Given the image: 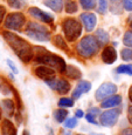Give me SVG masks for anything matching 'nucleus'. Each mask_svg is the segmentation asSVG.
<instances>
[{"instance_id": "obj_18", "label": "nucleus", "mask_w": 132, "mask_h": 135, "mask_svg": "<svg viewBox=\"0 0 132 135\" xmlns=\"http://www.w3.org/2000/svg\"><path fill=\"white\" fill-rule=\"evenodd\" d=\"M1 106H2V109L5 110V113H6L8 116H12L13 114H14L15 106H14V102H13L12 100H4L1 102Z\"/></svg>"}, {"instance_id": "obj_12", "label": "nucleus", "mask_w": 132, "mask_h": 135, "mask_svg": "<svg viewBox=\"0 0 132 135\" xmlns=\"http://www.w3.org/2000/svg\"><path fill=\"white\" fill-rule=\"evenodd\" d=\"M80 18H81L82 22H83L85 30H87L88 32H91V31L95 28L96 22H97L96 15L95 14H92V13H83V14H81Z\"/></svg>"}, {"instance_id": "obj_37", "label": "nucleus", "mask_w": 132, "mask_h": 135, "mask_svg": "<svg viewBox=\"0 0 132 135\" xmlns=\"http://www.w3.org/2000/svg\"><path fill=\"white\" fill-rule=\"evenodd\" d=\"M128 116H129V122L132 124V106L129 107V112H128Z\"/></svg>"}, {"instance_id": "obj_28", "label": "nucleus", "mask_w": 132, "mask_h": 135, "mask_svg": "<svg viewBox=\"0 0 132 135\" xmlns=\"http://www.w3.org/2000/svg\"><path fill=\"white\" fill-rule=\"evenodd\" d=\"M108 9V1L107 0H98V7H97V12L101 14H104Z\"/></svg>"}, {"instance_id": "obj_29", "label": "nucleus", "mask_w": 132, "mask_h": 135, "mask_svg": "<svg viewBox=\"0 0 132 135\" xmlns=\"http://www.w3.org/2000/svg\"><path fill=\"white\" fill-rule=\"evenodd\" d=\"M123 44L128 47L132 48V31H129V32L125 33V35L123 38Z\"/></svg>"}, {"instance_id": "obj_48", "label": "nucleus", "mask_w": 132, "mask_h": 135, "mask_svg": "<svg viewBox=\"0 0 132 135\" xmlns=\"http://www.w3.org/2000/svg\"><path fill=\"white\" fill-rule=\"evenodd\" d=\"M77 135H82V134H77Z\"/></svg>"}, {"instance_id": "obj_22", "label": "nucleus", "mask_w": 132, "mask_h": 135, "mask_svg": "<svg viewBox=\"0 0 132 135\" xmlns=\"http://www.w3.org/2000/svg\"><path fill=\"white\" fill-rule=\"evenodd\" d=\"M64 7H66V12L69 13V14H72V13L77 11V5L72 0H66L64 1Z\"/></svg>"}, {"instance_id": "obj_34", "label": "nucleus", "mask_w": 132, "mask_h": 135, "mask_svg": "<svg viewBox=\"0 0 132 135\" xmlns=\"http://www.w3.org/2000/svg\"><path fill=\"white\" fill-rule=\"evenodd\" d=\"M85 119H87L88 122L90 123H94V124H97V121L95 120V115H92L91 113H88L87 115H85Z\"/></svg>"}, {"instance_id": "obj_21", "label": "nucleus", "mask_w": 132, "mask_h": 135, "mask_svg": "<svg viewBox=\"0 0 132 135\" xmlns=\"http://www.w3.org/2000/svg\"><path fill=\"white\" fill-rule=\"evenodd\" d=\"M67 116H68V110H66V109H57L54 112V118H55V120L59 123L64 122Z\"/></svg>"}, {"instance_id": "obj_19", "label": "nucleus", "mask_w": 132, "mask_h": 135, "mask_svg": "<svg viewBox=\"0 0 132 135\" xmlns=\"http://www.w3.org/2000/svg\"><path fill=\"white\" fill-rule=\"evenodd\" d=\"M95 37H96L97 41L99 42V45H105V44L109 42V34L104 30H97Z\"/></svg>"}, {"instance_id": "obj_7", "label": "nucleus", "mask_w": 132, "mask_h": 135, "mask_svg": "<svg viewBox=\"0 0 132 135\" xmlns=\"http://www.w3.org/2000/svg\"><path fill=\"white\" fill-rule=\"evenodd\" d=\"M119 115H120V109H118V108H112L111 110H105L99 115L101 123L105 127H112L117 123Z\"/></svg>"}, {"instance_id": "obj_9", "label": "nucleus", "mask_w": 132, "mask_h": 135, "mask_svg": "<svg viewBox=\"0 0 132 135\" xmlns=\"http://www.w3.org/2000/svg\"><path fill=\"white\" fill-rule=\"evenodd\" d=\"M116 92H117V86L115 84H112V82H105V84L101 85L99 88L97 89L95 98H96L97 101H103L104 99L113 95Z\"/></svg>"}, {"instance_id": "obj_2", "label": "nucleus", "mask_w": 132, "mask_h": 135, "mask_svg": "<svg viewBox=\"0 0 132 135\" xmlns=\"http://www.w3.org/2000/svg\"><path fill=\"white\" fill-rule=\"evenodd\" d=\"M98 49H99V42L97 41L96 37H92V35L84 37L76 47L77 53L83 58H91L97 53Z\"/></svg>"}, {"instance_id": "obj_38", "label": "nucleus", "mask_w": 132, "mask_h": 135, "mask_svg": "<svg viewBox=\"0 0 132 135\" xmlns=\"http://www.w3.org/2000/svg\"><path fill=\"white\" fill-rule=\"evenodd\" d=\"M83 116H84V113L81 109H77L76 110V118H83Z\"/></svg>"}, {"instance_id": "obj_15", "label": "nucleus", "mask_w": 132, "mask_h": 135, "mask_svg": "<svg viewBox=\"0 0 132 135\" xmlns=\"http://www.w3.org/2000/svg\"><path fill=\"white\" fill-rule=\"evenodd\" d=\"M122 103V97L120 95H111L102 101L101 106L102 108H115L118 107Z\"/></svg>"}, {"instance_id": "obj_40", "label": "nucleus", "mask_w": 132, "mask_h": 135, "mask_svg": "<svg viewBox=\"0 0 132 135\" xmlns=\"http://www.w3.org/2000/svg\"><path fill=\"white\" fill-rule=\"evenodd\" d=\"M129 99H130V102L132 103V86L130 87V89H129Z\"/></svg>"}, {"instance_id": "obj_33", "label": "nucleus", "mask_w": 132, "mask_h": 135, "mask_svg": "<svg viewBox=\"0 0 132 135\" xmlns=\"http://www.w3.org/2000/svg\"><path fill=\"white\" fill-rule=\"evenodd\" d=\"M123 1V7L126 11H132V0H122Z\"/></svg>"}, {"instance_id": "obj_11", "label": "nucleus", "mask_w": 132, "mask_h": 135, "mask_svg": "<svg viewBox=\"0 0 132 135\" xmlns=\"http://www.w3.org/2000/svg\"><path fill=\"white\" fill-rule=\"evenodd\" d=\"M35 75L39 76L40 79L43 80H49V79H53L55 78V71H54L51 67L48 66H40V67H36L35 68Z\"/></svg>"}, {"instance_id": "obj_45", "label": "nucleus", "mask_w": 132, "mask_h": 135, "mask_svg": "<svg viewBox=\"0 0 132 135\" xmlns=\"http://www.w3.org/2000/svg\"><path fill=\"white\" fill-rule=\"evenodd\" d=\"M0 119H1V108H0Z\"/></svg>"}, {"instance_id": "obj_27", "label": "nucleus", "mask_w": 132, "mask_h": 135, "mask_svg": "<svg viewBox=\"0 0 132 135\" xmlns=\"http://www.w3.org/2000/svg\"><path fill=\"white\" fill-rule=\"evenodd\" d=\"M122 59H123L124 61H131L132 60V48H124L122 49Z\"/></svg>"}, {"instance_id": "obj_14", "label": "nucleus", "mask_w": 132, "mask_h": 135, "mask_svg": "<svg viewBox=\"0 0 132 135\" xmlns=\"http://www.w3.org/2000/svg\"><path fill=\"white\" fill-rule=\"evenodd\" d=\"M91 89V84L89 81H80L77 84V86L75 87L74 92H72V98L74 99H78L82 94L88 93Z\"/></svg>"}, {"instance_id": "obj_6", "label": "nucleus", "mask_w": 132, "mask_h": 135, "mask_svg": "<svg viewBox=\"0 0 132 135\" xmlns=\"http://www.w3.org/2000/svg\"><path fill=\"white\" fill-rule=\"evenodd\" d=\"M26 22V18L22 13H12L5 20V27L8 30L19 31Z\"/></svg>"}, {"instance_id": "obj_39", "label": "nucleus", "mask_w": 132, "mask_h": 135, "mask_svg": "<svg viewBox=\"0 0 132 135\" xmlns=\"http://www.w3.org/2000/svg\"><path fill=\"white\" fill-rule=\"evenodd\" d=\"M91 112H90V113L92 114V115H96V114H98L99 113V110H98V108H91V109H90Z\"/></svg>"}, {"instance_id": "obj_23", "label": "nucleus", "mask_w": 132, "mask_h": 135, "mask_svg": "<svg viewBox=\"0 0 132 135\" xmlns=\"http://www.w3.org/2000/svg\"><path fill=\"white\" fill-rule=\"evenodd\" d=\"M116 72L118 74H128L132 75V65H120L116 68Z\"/></svg>"}, {"instance_id": "obj_16", "label": "nucleus", "mask_w": 132, "mask_h": 135, "mask_svg": "<svg viewBox=\"0 0 132 135\" xmlns=\"http://www.w3.org/2000/svg\"><path fill=\"white\" fill-rule=\"evenodd\" d=\"M1 135H17V128L9 120H4L1 123Z\"/></svg>"}, {"instance_id": "obj_25", "label": "nucleus", "mask_w": 132, "mask_h": 135, "mask_svg": "<svg viewBox=\"0 0 132 135\" xmlns=\"http://www.w3.org/2000/svg\"><path fill=\"white\" fill-rule=\"evenodd\" d=\"M54 44H55V46L60 47L61 49H63V51H68V46H67L66 41L63 40V38H62L61 35H56V37L54 38Z\"/></svg>"}, {"instance_id": "obj_31", "label": "nucleus", "mask_w": 132, "mask_h": 135, "mask_svg": "<svg viewBox=\"0 0 132 135\" xmlns=\"http://www.w3.org/2000/svg\"><path fill=\"white\" fill-rule=\"evenodd\" d=\"M77 126V119L76 118H70V119H67L64 121V127L66 128H75Z\"/></svg>"}, {"instance_id": "obj_13", "label": "nucleus", "mask_w": 132, "mask_h": 135, "mask_svg": "<svg viewBox=\"0 0 132 135\" xmlns=\"http://www.w3.org/2000/svg\"><path fill=\"white\" fill-rule=\"evenodd\" d=\"M117 59V52L112 46H108L103 49L102 52V60L108 65H111L116 61Z\"/></svg>"}, {"instance_id": "obj_44", "label": "nucleus", "mask_w": 132, "mask_h": 135, "mask_svg": "<svg viewBox=\"0 0 132 135\" xmlns=\"http://www.w3.org/2000/svg\"><path fill=\"white\" fill-rule=\"evenodd\" d=\"M130 27L132 28V18H131V19H130Z\"/></svg>"}, {"instance_id": "obj_10", "label": "nucleus", "mask_w": 132, "mask_h": 135, "mask_svg": "<svg viewBox=\"0 0 132 135\" xmlns=\"http://www.w3.org/2000/svg\"><path fill=\"white\" fill-rule=\"evenodd\" d=\"M28 12H29V14L32 15V17L36 18L38 20H40V21H42V22L51 24V22L54 21V18L51 17L50 14H48V13L41 11V9L38 8V7H30V8L28 9Z\"/></svg>"}, {"instance_id": "obj_20", "label": "nucleus", "mask_w": 132, "mask_h": 135, "mask_svg": "<svg viewBox=\"0 0 132 135\" xmlns=\"http://www.w3.org/2000/svg\"><path fill=\"white\" fill-rule=\"evenodd\" d=\"M66 74H67V76L71 78V79H80L82 75L80 69H77L76 67H74V66H67Z\"/></svg>"}, {"instance_id": "obj_4", "label": "nucleus", "mask_w": 132, "mask_h": 135, "mask_svg": "<svg viewBox=\"0 0 132 135\" xmlns=\"http://www.w3.org/2000/svg\"><path fill=\"white\" fill-rule=\"evenodd\" d=\"M26 33L30 39L40 42H46L50 39V33L47 30V27L38 24V22H28Z\"/></svg>"}, {"instance_id": "obj_41", "label": "nucleus", "mask_w": 132, "mask_h": 135, "mask_svg": "<svg viewBox=\"0 0 132 135\" xmlns=\"http://www.w3.org/2000/svg\"><path fill=\"white\" fill-rule=\"evenodd\" d=\"M22 135H29V133H28L27 131H24V133H22Z\"/></svg>"}, {"instance_id": "obj_5", "label": "nucleus", "mask_w": 132, "mask_h": 135, "mask_svg": "<svg viewBox=\"0 0 132 135\" xmlns=\"http://www.w3.org/2000/svg\"><path fill=\"white\" fill-rule=\"evenodd\" d=\"M62 27H63L64 35H66L68 41H75L82 33L81 24L77 20L71 19V18L64 20L63 24H62Z\"/></svg>"}, {"instance_id": "obj_1", "label": "nucleus", "mask_w": 132, "mask_h": 135, "mask_svg": "<svg viewBox=\"0 0 132 135\" xmlns=\"http://www.w3.org/2000/svg\"><path fill=\"white\" fill-rule=\"evenodd\" d=\"M4 38L7 41V44L12 47L13 51L15 52V54L24 62H28L32 60L33 49L27 41H25L24 39L19 38L18 35L13 34L11 32H4Z\"/></svg>"}, {"instance_id": "obj_26", "label": "nucleus", "mask_w": 132, "mask_h": 135, "mask_svg": "<svg viewBox=\"0 0 132 135\" xmlns=\"http://www.w3.org/2000/svg\"><path fill=\"white\" fill-rule=\"evenodd\" d=\"M80 4L84 9H92L96 6V0H80Z\"/></svg>"}, {"instance_id": "obj_43", "label": "nucleus", "mask_w": 132, "mask_h": 135, "mask_svg": "<svg viewBox=\"0 0 132 135\" xmlns=\"http://www.w3.org/2000/svg\"><path fill=\"white\" fill-rule=\"evenodd\" d=\"M91 135H103V134H99V133H91Z\"/></svg>"}, {"instance_id": "obj_35", "label": "nucleus", "mask_w": 132, "mask_h": 135, "mask_svg": "<svg viewBox=\"0 0 132 135\" xmlns=\"http://www.w3.org/2000/svg\"><path fill=\"white\" fill-rule=\"evenodd\" d=\"M6 14V9H5L4 6H0V22L4 20V17Z\"/></svg>"}, {"instance_id": "obj_8", "label": "nucleus", "mask_w": 132, "mask_h": 135, "mask_svg": "<svg viewBox=\"0 0 132 135\" xmlns=\"http://www.w3.org/2000/svg\"><path fill=\"white\" fill-rule=\"evenodd\" d=\"M46 84L48 85L51 89L56 90L60 94H67L70 90V84L64 79H57V78H53V79L46 80Z\"/></svg>"}, {"instance_id": "obj_36", "label": "nucleus", "mask_w": 132, "mask_h": 135, "mask_svg": "<svg viewBox=\"0 0 132 135\" xmlns=\"http://www.w3.org/2000/svg\"><path fill=\"white\" fill-rule=\"evenodd\" d=\"M7 65H8L9 67H11V69L13 71V73H18V69H17V67L14 66V64L11 61V60H7Z\"/></svg>"}, {"instance_id": "obj_32", "label": "nucleus", "mask_w": 132, "mask_h": 135, "mask_svg": "<svg viewBox=\"0 0 132 135\" xmlns=\"http://www.w3.org/2000/svg\"><path fill=\"white\" fill-rule=\"evenodd\" d=\"M9 4V6L12 7V8H17V9H20L22 6H24V2H22V0H7Z\"/></svg>"}, {"instance_id": "obj_30", "label": "nucleus", "mask_w": 132, "mask_h": 135, "mask_svg": "<svg viewBox=\"0 0 132 135\" xmlns=\"http://www.w3.org/2000/svg\"><path fill=\"white\" fill-rule=\"evenodd\" d=\"M59 106L60 107H72L74 106V101H72V99H69V98H62L59 101Z\"/></svg>"}, {"instance_id": "obj_24", "label": "nucleus", "mask_w": 132, "mask_h": 135, "mask_svg": "<svg viewBox=\"0 0 132 135\" xmlns=\"http://www.w3.org/2000/svg\"><path fill=\"white\" fill-rule=\"evenodd\" d=\"M11 90H12L11 86H9V85L7 84V82L5 81L1 76H0V92H1L2 94H5V95H9L12 93Z\"/></svg>"}, {"instance_id": "obj_46", "label": "nucleus", "mask_w": 132, "mask_h": 135, "mask_svg": "<svg viewBox=\"0 0 132 135\" xmlns=\"http://www.w3.org/2000/svg\"><path fill=\"white\" fill-rule=\"evenodd\" d=\"M111 1H112V2H116V1H118V0H111Z\"/></svg>"}, {"instance_id": "obj_47", "label": "nucleus", "mask_w": 132, "mask_h": 135, "mask_svg": "<svg viewBox=\"0 0 132 135\" xmlns=\"http://www.w3.org/2000/svg\"><path fill=\"white\" fill-rule=\"evenodd\" d=\"M124 135H132V133H130V134H124Z\"/></svg>"}, {"instance_id": "obj_3", "label": "nucleus", "mask_w": 132, "mask_h": 135, "mask_svg": "<svg viewBox=\"0 0 132 135\" xmlns=\"http://www.w3.org/2000/svg\"><path fill=\"white\" fill-rule=\"evenodd\" d=\"M35 60L39 64H43L46 66L51 67V68H56L60 73H64L67 69V65L63 59L57 55H54L51 53H46L45 52L42 54H39Z\"/></svg>"}, {"instance_id": "obj_17", "label": "nucleus", "mask_w": 132, "mask_h": 135, "mask_svg": "<svg viewBox=\"0 0 132 135\" xmlns=\"http://www.w3.org/2000/svg\"><path fill=\"white\" fill-rule=\"evenodd\" d=\"M45 5L51 8L54 12H61L63 8V0H45Z\"/></svg>"}, {"instance_id": "obj_42", "label": "nucleus", "mask_w": 132, "mask_h": 135, "mask_svg": "<svg viewBox=\"0 0 132 135\" xmlns=\"http://www.w3.org/2000/svg\"><path fill=\"white\" fill-rule=\"evenodd\" d=\"M63 135H71V134L69 133V132H64V133H63Z\"/></svg>"}]
</instances>
